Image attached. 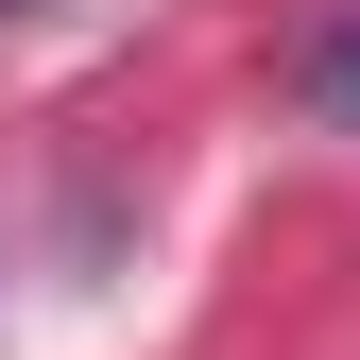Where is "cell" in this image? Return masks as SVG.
<instances>
[{
  "mask_svg": "<svg viewBox=\"0 0 360 360\" xmlns=\"http://www.w3.org/2000/svg\"><path fill=\"white\" fill-rule=\"evenodd\" d=\"M0 18H34V0H0Z\"/></svg>",
  "mask_w": 360,
  "mask_h": 360,
  "instance_id": "obj_2",
  "label": "cell"
},
{
  "mask_svg": "<svg viewBox=\"0 0 360 360\" xmlns=\"http://www.w3.org/2000/svg\"><path fill=\"white\" fill-rule=\"evenodd\" d=\"M292 86H309V120H326V138H360V0H343V18L292 52Z\"/></svg>",
  "mask_w": 360,
  "mask_h": 360,
  "instance_id": "obj_1",
  "label": "cell"
}]
</instances>
